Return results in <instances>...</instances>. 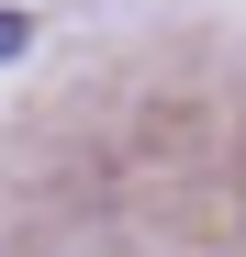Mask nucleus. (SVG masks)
Returning <instances> with one entry per match:
<instances>
[{
    "label": "nucleus",
    "mask_w": 246,
    "mask_h": 257,
    "mask_svg": "<svg viewBox=\"0 0 246 257\" xmlns=\"http://www.w3.org/2000/svg\"><path fill=\"white\" fill-rule=\"evenodd\" d=\"M23 45H34V23H23V12H0V56H23Z\"/></svg>",
    "instance_id": "obj_1"
}]
</instances>
